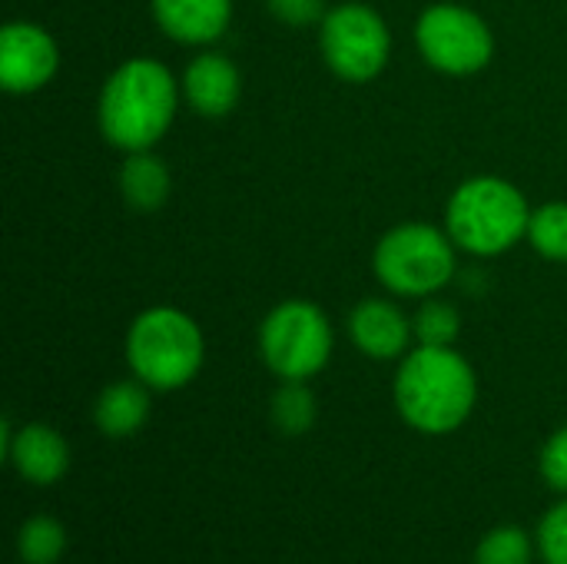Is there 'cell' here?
<instances>
[{
	"label": "cell",
	"mask_w": 567,
	"mask_h": 564,
	"mask_svg": "<svg viewBox=\"0 0 567 564\" xmlns=\"http://www.w3.org/2000/svg\"><path fill=\"white\" fill-rule=\"evenodd\" d=\"M176 110V76L153 57H133L106 76L96 103V123L110 146L123 153H143L166 136Z\"/></svg>",
	"instance_id": "6da1fadb"
},
{
	"label": "cell",
	"mask_w": 567,
	"mask_h": 564,
	"mask_svg": "<svg viewBox=\"0 0 567 564\" xmlns=\"http://www.w3.org/2000/svg\"><path fill=\"white\" fill-rule=\"evenodd\" d=\"M475 399H478L475 369L452 346H419L399 366L395 376L399 416L425 435L455 432L472 416Z\"/></svg>",
	"instance_id": "7a4b0ae2"
},
{
	"label": "cell",
	"mask_w": 567,
	"mask_h": 564,
	"mask_svg": "<svg viewBox=\"0 0 567 564\" xmlns=\"http://www.w3.org/2000/svg\"><path fill=\"white\" fill-rule=\"evenodd\" d=\"M532 209L522 189L502 176L465 180L445 206V233L472 256H502L528 236Z\"/></svg>",
	"instance_id": "3957f363"
},
{
	"label": "cell",
	"mask_w": 567,
	"mask_h": 564,
	"mask_svg": "<svg viewBox=\"0 0 567 564\" xmlns=\"http://www.w3.org/2000/svg\"><path fill=\"white\" fill-rule=\"evenodd\" d=\"M206 342L193 316L176 306L140 312L126 332V362L140 382L159 392L183 389L203 369Z\"/></svg>",
	"instance_id": "277c9868"
},
{
	"label": "cell",
	"mask_w": 567,
	"mask_h": 564,
	"mask_svg": "<svg viewBox=\"0 0 567 564\" xmlns=\"http://www.w3.org/2000/svg\"><path fill=\"white\" fill-rule=\"evenodd\" d=\"M372 269L395 296H435L455 276V243L439 226L402 223L379 239Z\"/></svg>",
	"instance_id": "5b68a950"
},
{
	"label": "cell",
	"mask_w": 567,
	"mask_h": 564,
	"mask_svg": "<svg viewBox=\"0 0 567 564\" xmlns=\"http://www.w3.org/2000/svg\"><path fill=\"white\" fill-rule=\"evenodd\" d=\"M336 336L329 316L306 299L279 302L259 326V356L282 382L319 376L332 356Z\"/></svg>",
	"instance_id": "8992f818"
},
{
	"label": "cell",
	"mask_w": 567,
	"mask_h": 564,
	"mask_svg": "<svg viewBox=\"0 0 567 564\" xmlns=\"http://www.w3.org/2000/svg\"><path fill=\"white\" fill-rule=\"evenodd\" d=\"M319 47L329 70L346 83L375 80L392 57L389 23L365 3H339L319 23Z\"/></svg>",
	"instance_id": "52a82bcc"
},
{
	"label": "cell",
	"mask_w": 567,
	"mask_h": 564,
	"mask_svg": "<svg viewBox=\"0 0 567 564\" xmlns=\"http://www.w3.org/2000/svg\"><path fill=\"white\" fill-rule=\"evenodd\" d=\"M415 47L429 66L449 76H472L495 57L492 27L462 3H432L415 20Z\"/></svg>",
	"instance_id": "ba28073f"
},
{
	"label": "cell",
	"mask_w": 567,
	"mask_h": 564,
	"mask_svg": "<svg viewBox=\"0 0 567 564\" xmlns=\"http://www.w3.org/2000/svg\"><path fill=\"white\" fill-rule=\"evenodd\" d=\"M60 66L56 40L27 20H13L0 30V83L7 93L27 96L43 90Z\"/></svg>",
	"instance_id": "9c48e42d"
},
{
	"label": "cell",
	"mask_w": 567,
	"mask_h": 564,
	"mask_svg": "<svg viewBox=\"0 0 567 564\" xmlns=\"http://www.w3.org/2000/svg\"><path fill=\"white\" fill-rule=\"evenodd\" d=\"M3 455L13 462L17 475L33 485H53L70 469V449L50 425H23L13 432L10 422H3Z\"/></svg>",
	"instance_id": "30bf717a"
},
{
	"label": "cell",
	"mask_w": 567,
	"mask_h": 564,
	"mask_svg": "<svg viewBox=\"0 0 567 564\" xmlns=\"http://www.w3.org/2000/svg\"><path fill=\"white\" fill-rule=\"evenodd\" d=\"M349 336L362 356L379 362L409 356V342L415 339L412 319L389 299H362L349 316Z\"/></svg>",
	"instance_id": "8fae6325"
},
{
	"label": "cell",
	"mask_w": 567,
	"mask_h": 564,
	"mask_svg": "<svg viewBox=\"0 0 567 564\" xmlns=\"http://www.w3.org/2000/svg\"><path fill=\"white\" fill-rule=\"evenodd\" d=\"M239 93H243V80H239L236 63L226 53L206 50L189 60L183 73V96L199 116L206 120L226 116L239 103Z\"/></svg>",
	"instance_id": "7c38bea8"
},
{
	"label": "cell",
	"mask_w": 567,
	"mask_h": 564,
	"mask_svg": "<svg viewBox=\"0 0 567 564\" xmlns=\"http://www.w3.org/2000/svg\"><path fill=\"white\" fill-rule=\"evenodd\" d=\"M159 30L189 47H206L229 30L233 0H150Z\"/></svg>",
	"instance_id": "4fadbf2b"
},
{
	"label": "cell",
	"mask_w": 567,
	"mask_h": 564,
	"mask_svg": "<svg viewBox=\"0 0 567 564\" xmlns=\"http://www.w3.org/2000/svg\"><path fill=\"white\" fill-rule=\"evenodd\" d=\"M150 386L140 379H126V382H113L96 396L93 406V422L103 435L110 439H126L133 432H140L150 419Z\"/></svg>",
	"instance_id": "5bb4252c"
},
{
	"label": "cell",
	"mask_w": 567,
	"mask_h": 564,
	"mask_svg": "<svg viewBox=\"0 0 567 564\" xmlns=\"http://www.w3.org/2000/svg\"><path fill=\"white\" fill-rule=\"evenodd\" d=\"M169 189H173V176L159 156H153L150 150L126 153V163L120 170V193L130 209L153 213L169 199Z\"/></svg>",
	"instance_id": "9a60e30c"
},
{
	"label": "cell",
	"mask_w": 567,
	"mask_h": 564,
	"mask_svg": "<svg viewBox=\"0 0 567 564\" xmlns=\"http://www.w3.org/2000/svg\"><path fill=\"white\" fill-rule=\"evenodd\" d=\"M63 548H66V532L50 515H37V519L23 522L20 535H17V555L23 564L60 562Z\"/></svg>",
	"instance_id": "2e32d148"
},
{
	"label": "cell",
	"mask_w": 567,
	"mask_h": 564,
	"mask_svg": "<svg viewBox=\"0 0 567 564\" xmlns=\"http://www.w3.org/2000/svg\"><path fill=\"white\" fill-rule=\"evenodd\" d=\"M538 256L551 263H567V203H545L532 209L528 236Z\"/></svg>",
	"instance_id": "e0dca14e"
},
{
	"label": "cell",
	"mask_w": 567,
	"mask_h": 564,
	"mask_svg": "<svg viewBox=\"0 0 567 564\" xmlns=\"http://www.w3.org/2000/svg\"><path fill=\"white\" fill-rule=\"evenodd\" d=\"M272 422L282 435H302L316 422V396L306 382H282L272 396Z\"/></svg>",
	"instance_id": "ac0fdd59"
},
{
	"label": "cell",
	"mask_w": 567,
	"mask_h": 564,
	"mask_svg": "<svg viewBox=\"0 0 567 564\" xmlns=\"http://www.w3.org/2000/svg\"><path fill=\"white\" fill-rule=\"evenodd\" d=\"M412 332L419 346H452L462 332L458 309L442 299H425V306L412 319Z\"/></svg>",
	"instance_id": "d6986e66"
},
{
	"label": "cell",
	"mask_w": 567,
	"mask_h": 564,
	"mask_svg": "<svg viewBox=\"0 0 567 564\" xmlns=\"http://www.w3.org/2000/svg\"><path fill=\"white\" fill-rule=\"evenodd\" d=\"M475 564H532V539L515 529H495L475 552Z\"/></svg>",
	"instance_id": "ffe728a7"
},
{
	"label": "cell",
	"mask_w": 567,
	"mask_h": 564,
	"mask_svg": "<svg viewBox=\"0 0 567 564\" xmlns=\"http://www.w3.org/2000/svg\"><path fill=\"white\" fill-rule=\"evenodd\" d=\"M538 548L548 564H567V499L545 515L538 529Z\"/></svg>",
	"instance_id": "44dd1931"
},
{
	"label": "cell",
	"mask_w": 567,
	"mask_h": 564,
	"mask_svg": "<svg viewBox=\"0 0 567 564\" xmlns=\"http://www.w3.org/2000/svg\"><path fill=\"white\" fill-rule=\"evenodd\" d=\"M266 7L286 27H312L322 23V17L329 13L326 0H266Z\"/></svg>",
	"instance_id": "7402d4cb"
},
{
	"label": "cell",
	"mask_w": 567,
	"mask_h": 564,
	"mask_svg": "<svg viewBox=\"0 0 567 564\" xmlns=\"http://www.w3.org/2000/svg\"><path fill=\"white\" fill-rule=\"evenodd\" d=\"M542 475L555 492L567 495V425L548 439V445L542 452Z\"/></svg>",
	"instance_id": "603a6c76"
}]
</instances>
